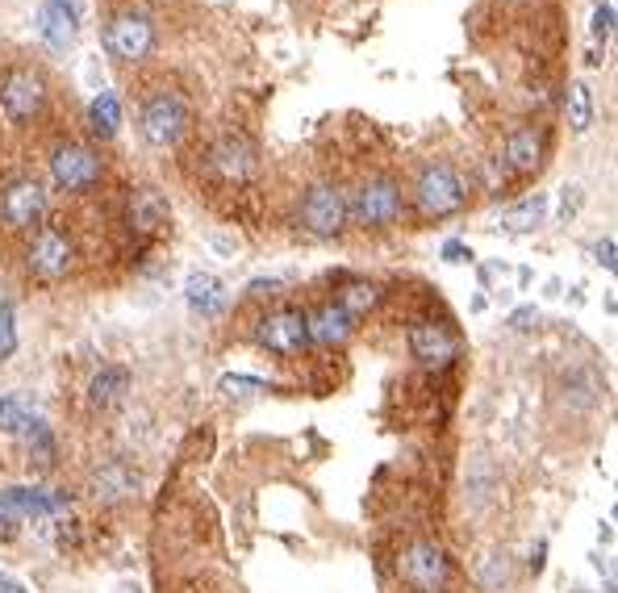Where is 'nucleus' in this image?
I'll return each mask as SVG.
<instances>
[{
    "mask_svg": "<svg viewBox=\"0 0 618 593\" xmlns=\"http://www.w3.org/2000/svg\"><path fill=\"white\" fill-rule=\"evenodd\" d=\"M0 506H9L17 518H34V523H46V518H59L71 510V497L55 493V489H30V485H13L0 493Z\"/></svg>",
    "mask_w": 618,
    "mask_h": 593,
    "instance_id": "12",
    "label": "nucleus"
},
{
    "mask_svg": "<svg viewBox=\"0 0 618 593\" xmlns=\"http://www.w3.org/2000/svg\"><path fill=\"white\" fill-rule=\"evenodd\" d=\"M280 289V280H255L251 284V293H276Z\"/></svg>",
    "mask_w": 618,
    "mask_h": 593,
    "instance_id": "36",
    "label": "nucleus"
},
{
    "mask_svg": "<svg viewBox=\"0 0 618 593\" xmlns=\"http://www.w3.org/2000/svg\"><path fill=\"white\" fill-rule=\"evenodd\" d=\"M17 523L21 518L9 510V506H0V543H9V539H17Z\"/></svg>",
    "mask_w": 618,
    "mask_h": 593,
    "instance_id": "30",
    "label": "nucleus"
},
{
    "mask_svg": "<svg viewBox=\"0 0 618 593\" xmlns=\"http://www.w3.org/2000/svg\"><path fill=\"white\" fill-rule=\"evenodd\" d=\"M506 577H510V564H506V556H489V560H485V568H481V585H485V589H502V585H506Z\"/></svg>",
    "mask_w": 618,
    "mask_h": 593,
    "instance_id": "28",
    "label": "nucleus"
},
{
    "mask_svg": "<svg viewBox=\"0 0 618 593\" xmlns=\"http://www.w3.org/2000/svg\"><path fill=\"white\" fill-rule=\"evenodd\" d=\"M138 489V477L126 468V464H105L97 472V481H92V497L105 506H117V502H126V497H134Z\"/></svg>",
    "mask_w": 618,
    "mask_h": 593,
    "instance_id": "20",
    "label": "nucleus"
},
{
    "mask_svg": "<svg viewBox=\"0 0 618 593\" xmlns=\"http://www.w3.org/2000/svg\"><path fill=\"white\" fill-rule=\"evenodd\" d=\"M593 34H598L602 42L614 34V0H602V5L593 9Z\"/></svg>",
    "mask_w": 618,
    "mask_h": 593,
    "instance_id": "29",
    "label": "nucleus"
},
{
    "mask_svg": "<svg viewBox=\"0 0 618 593\" xmlns=\"http://www.w3.org/2000/svg\"><path fill=\"white\" fill-rule=\"evenodd\" d=\"M0 593H30L21 581H13V577H0Z\"/></svg>",
    "mask_w": 618,
    "mask_h": 593,
    "instance_id": "35",
    "label": "nucleus"
},
{
    "mask_svg": "<svg viewBox=\"0 0 618 593\" xmlns=\"http://www.w3.org/2000/svg\"><path fill=\"white\" fill-rule=\"evenodd\" d=\"M51 176L59 188L67 193H88V188H97L101 176H105V163L92 147H80V142H67L51 155Z\"/></svg>",
    "mask_w": 618,
    "mask_h": 593,
    "instance_id": "3",
    "label": "nucleus"
},
{
    "mask_svg": "<svg viewBox=\"0 0 618 593\" xmlns=\"http://www.w3.org/2000/svg\"><path fill=\"white\" fill-rule=\"evenodd\" d=\"M543 213H548V197H531V201H522L514 209L502 213V226L510 234H522V230H535L543 222Z\"/></svg>",
    "mask_w": 618,
    "mask_h": 593,
    "instance_id": "24",
    "label": "nucleus"
},
{
    "mask_svg": "<svg viewBox=\"0 0 618 593\" xmlns=\"http://www.w3.org/2000/svg\"><path fill=\"white\" fill-rule=\"evenodd\" d=\"M397 568H401V577L414 585V593H443V585H447V556L431 539L410 543V548L401 552Z\"/></svg>",
    "mask_w": 618,
    "mask_h": 593,
    "instance_id": "6",
    "label": "nucleus"
},
{
    "mask_svg": "<svg viewBox=\"0 0 618 593\" xmlns=\"http://www.w3.org/2000/svg\"><path fill=\"white\" fill-rule=\"evenodd\" d=\"M259 343H264L272 355H301L309 347V318L301 310H280L268 314L259 322Z\"/></svg>",
    "mask_w": 618,
    "mask_h": 593,
    "instance_id": "9",
    "label": "nucleus"
},
{
    "mask_svg": "<svg viewBox=\"0 0 618 593\" xmlns=\"http://www.w3.org/2000/svg\"><path fill=\"white\" fill-rule=\"evenodd\" d=\"M105 46H109V55L117 59H147L151 55V46H155V26L142 13H122V17H113L109 21V30H105Z\"/></svg>",
    "mask_w": 618,
    "mask_h": 593,
    "instance_id": "8",
    "label": "nucleus"
},
{
    "mask_svg": "<svg viewBox=\"0 0 618 593\" xmlns=\"http://www.w3.org/2000/svg\"><path fill=\"white\" fill-rule=\"evenodd\" d=\"M42 101H46L42 76H34V71H26V67L9 71L5 84H0V113H5L13 126L34 122L38 109H42Z\"/></svg>",
    "mask_w": 618,
    "mask_h": 593,
    "instance_id": "7",
    "label": "nucleus"
},
{
    "mask_svg": "<svg viewBox=\"0 0 618 593\" xmlns=\"http://www.w3.org/2000/svg\"><path fill=\"white\" fill-rule=\"evenodd\" d=\"M38 34L46 38V46L67 51L71 38H76V5L71 0H46L38 13Z\"/></svg>",
    "mask_w": 618,
    "mask_h": 593,
    "instance_id": "14",
    "label": "nucleus"
},
{
    "mask_svg": "<svg viewBox=\"0 0 618 593\" xmlns=\"http://www.w3.org/2000/svg\"><path fill=\"white\" fill-rule=\"evenodd\" d=\"M351 326L355 318L343 310V305H322V310L309 318V343H322V347H343L351 339Z\"/></svg>",
    "mask_w": 618,
    "mask_h": 593,
    "instance_id": "16",
    "label": "nucleus"
},
{
    "mask_svg": "<svg viewBox=\"0 0 618 593\" xmlns=\"http://www.w3.org/2000/svg\"><path fill=\"white\" fill-rule=\"evenodd\" d=\"M26 264H30V272L42 276V280L67 276V268H71V243H67V234L55 230V226H42V230L34 234L30 251H26Z\"/></svg>",
    "mask_w": 618,
    "mask_h": 593,
    "instance_id": "11",
    "label": "nucleus"
},
{
    "mask_svg": "<svg viewBox=\"0 0 618 593\" xmlns=\"http://www.w3.org/2000/svg\"><path fill=\"white\" fill-rule=\"evenodd\" d=\"M593 255H598V264H602L606 272H614V243H610V239H602L598 247H593Z\"/></svg>",
    "mask_w": 618,
    "mask_h": 593,
    "instance_id": "34",
    "label": "nucleus"
},
{
    "mask_svg": "<svg viewBox=\"0 0 618 593\" xmlns=\"http://www.w3.org/2000/svg\"><path fill=\"white\" fill-rule=\"evenodd\" d=\"M531 568H535V573L543 568V543H539V548H535V556H531Z\"/></svg>",
    "mask_w": 618,
    "mask_h": 593,
    "instance_id": "38",
    "label": "nucleus"
},
{
    "mask_svg": "<svg viewBox=\"0 0 618 593\" xmlns=\"http://www.w3.org/2000/svg\"><path fill=\"white\" fill-rule=\"evenodd\" d=\"M213 247H218V251H226V259H230V255H234V251H239V247H234V243H230V239H213Z\"/></svg>",
    "mask_w": 618,
    "mask_h": 593,
    "instance_id": "37",
    "label": "nucleus"
},
{
    "mask_svg": "<svg viewBox=\"0 0 618 593\" xmlns=\"http://www.w3.org/2000/svg\"><path fill=\"white\" fill-rule=\"evenodd\" d=\"M222 389H264V381H255V376H226V381H222Z\"/></svg>",
    "mask_w": 618,
    "mask_h": 593,
    "instance_id": "33",
    "label": "nucleus"
},
{
    "mask_svg": "<svg viewBox=\"0 0 618 593\" xmlns=\"http://www.w3.org/2000/svg\"><path fill=\"white\" fill-rule=\"evenodd\" d=\"M46 213V188L38 180H13L0 197V222L9 230H30Z\"/></svg>",
    "mask_w": 618,
    "mask_h": 593,
    "instance_id": "10",
    "label": "nucleus"
},
{
    "mask_svg": "<svg viewBox=\"0 0 618 593\" xmlns=\"http://www.w3.org/2000/svg\"><path fill=\"white\" fill-rule=\"evenodd\" d=\"M88 122H92V134L97 138H113L117 126H122V105H117L113 92H97V101L88 109Z\"/></svg>",
    "mask_w": 618,
    "mask_h": 593,
    "instance_id": "22",
    "label": "nucleus"
},
{
    "mask_svg": "<svg viewBox=\"0 0 618 593\" xmlns=\"http://www.w3.org/2000/svg\"><path fill=\"white\" fill-rule=\"evenodd\" d=\"M184 297L188 305H193L197 314L213 318V314H222V305H226V284L218 276H209V272H193L184 284Z\"/></svg>",
    "mask_w": 618,
    "mask_h": 593,
    "instance_id": "19",
    "label": "nucleus"
},
{
    "mask_svg": "<svg viewBox=\"0 0 618 593\" xmlns=\"http://www.w3.org/2000/svg\"><path fill=\"white\" fill-rule=\"evenodd\" d=\"M376 301H380V289H376V284H368V280H351L343 289V297H339V305L351 318H364L368 310H376Z\"/></svg>",
    "mask_w": 618,
    "mask_h": 593,
    "instance_id": "25",
    "label": "nucleus"
},
{
    "mask_svg": "<svg viewBox=\"0 0 618 593\" xmlns=\"http://www.w3.org/2000/svg\"><path fill=\"white\" fill-rule=\"evenodd\" d=\"M163 222H168V197L159 188H134L130 197V226L138 234H155Z\"/></svg>",
    "mask_w": 618,
    "mask_h": 593,
    "instance_id": "18",
    "label": "nucleus"
},
{
    "mask_svg": "<svg viewBox=\"0 0 618 593\" xmlns=\"http://www.w3.org/2000/svg\"><path fill=\"white\" fill-rule=\"evenodd\" d=\"M301 226L314 234V239H335L347 226V201L335 184H314L301 201Z\"/></svg>",
    "mask_w": 618,
    "mask_h": 593,
    "instance_id": "4",
    "label": "nucleus"
},
{
    "mask_svg": "<svg viewBox=\"0 0 618 593\" xmlns=\"http://www.w3.org/2000/svg\"><path fill=\"white\" fill-rule=\"evenodd\" d=\"M188 126V105L176 92H155V97L142 105V138L151 147H172Z\"/></svg>",
    "mask_w": 618,
    "mask_h": 593,
    "instance_id": "5",
    "label": "nucleus"
},
{
    "mask_svg": "<svg viewBox=\"0 0 618 593\" xmlns=\"http://www.w3.org/2000/svg\"><path fill=\"white\" fill-rule=\"evenodd\" d=\"M13 351H17V314L9 301H0V364L13 360Z\"/></svg>",
    "mask_w": 618,
    "mask_h": 593,
    "instance_id": "26",
    "label": "nucleus"
},
{
    "mask_svg": "<svg viewBox=\"0 0 618 593\" xmlns=\"http://www.w3.org/2000/svg\"><path fill=\"white\" fill-rule=\"evenodd\" d=\"M443 259H447V264H468V259H472V247H464V243H447V247H443Z\"/></svg>",
    "mask_w": 618,
    "mask_h": 593,
    "instance_id": "32",
    "label": "nucleus"
},
{
    "mask_svg": "<svg viewBox=\"0 0 618 593\" xmlns=\"http://www.w3.org/2000/svg\"><path fill=\"white\" fill-rule=\"evenodd\" d=\"M564 105H568V122H573L577 134H585L593 126V97H589V84L585 80H573L564 92Z\"/></svg>",
    "mask_w": 618,
    "mask_h": 593,
    "instance_id": "23",
    "label": "nucleus"
},
{
    "mask_svg": "<svg viewBox=\"0 0 618 593\" xmlns=\"http://www.w3.org/2000/svg\"><path fill=\"white\" fill-rule=\"evenodd\" d=\"M414 197H418L422 218H456L468 205V180L451 163H435V168H426L418 176Z\"/></svg>",
    "mask_w": 618,
    "mask_h": 593,
    "instance_id": "2",
    "label": "nucleus"
},
{
    "mask_svg": "<svg viewBox=\"0 0 618 593\" xmlns=\"http://www.w3.org/2000/svg\"><path fill=\"white\" fill-rule=\"evenodd\" d=\"M535 322H539V310H535V305H522V310L510 314V326H514V330H531Z\"/></svg>",
    "mask_w": 618,
    "mask_h": 593,
    "instance_id": "31",
    "label": "nucleus"
},
{
    "mask_svg": "<svg viewBox=\"0 0 618 593\" xmlns=\"http://www.w3.org/2000/svg\"><path fill=\"white\" fill-rule=\"evenodd\" d=\"M130 393V372L126 368H101L97 376H92V406H101V410H113V406H122Z\"/></svg>",
    "mask_w": 618,
    "mask_h": 593,
    "instance_id": "21",
    "label": "nucleus"
},
{
    "mask_svg": "<svg viewBox=\"0 0 618 593\" xmlns=\"http://www.w3.org/2000/svg\"><path fill=\"white\" fill-rule=\"evenodd\" d=\"M506 163H510V172H518V176H531L539 163H543V134L535 130V126H522V130H514L510 138H506V155H502Z\"/></svg>",
    "mask_w": 618,
    "mask_h": 593,
    "instance_id": "17",
    "label": "nucleus"
},
{
    "mask_svg": "<svg viewBox=\"0 0 618 593\" xmlns=\"http://www.w3.org/2000/svg\"><path fill=\"white\" fill-rule=\"evenodd\" d=\"M401 213H406L401 184L389 176H372L355 188V201L347 205V222L364 226V230H385V226L401 222Z\"/></svg>",
    "mask_w": 618,
    "mask_h": 593,
    "instance_id": "1",
    "label": "nucleus"
},
{
    "mask_svg": "<svg viewBox=\"0 0 618 593\" xmlns=\"http://www.w3.org/2000/svg\"><path fill=\"white\" fill-rule=\"evenodd\" d=\"M30 422V410L17 406L13 397H0V431L5 435H21V426Z\"/></svg>",
    "mask_w": 618,
    "mask_h": 593,
    "instance_id": "27",
    "label": "nucleus"
},
{
    "mask_svg": "<svg viewBox=\"0 0 618 593\" xmlns=\"http://www.w3.org/2000/svg\"><path fill=\"white\" fill-rule=\"evenodd\" d=\"M410 355L422 368H447L460 355V347L439 322H414L410 326Z\"/></svg>",
    "mask_w": 618,
    "mask_h": 593,
    "instance_id": "13",
    "label": "nucleus"
},
{
    "mask_svg": "<svg viewBox=\"0 0 618 593\" xmlns=\"http://www.w3.org/2000/svg\"><path fill=\"white\" fill-rule=\"evenodd\" d=\"M209 163H213V172H218L222 180H247L251 172H255V151L247 147L243 138H222L218 147H213V155H209Z\"/></svg>",
    "mask_w": 618,
    "mask_h": 593,
    "instance_id": "15",
    "label": "nucleus"
}]
</instances>
